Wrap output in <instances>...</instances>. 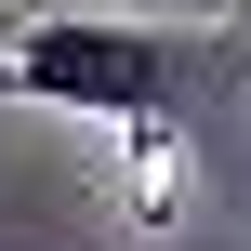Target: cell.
Returning a JSON list of instances; mask_svg holds the SVG:
<instances>
[{
  "instance_id": "cell-2",
  "label": "cell",
  "mask_w": 251,
  "mask_h": 251,
  "mask_svg": "<svg viewBox=\"0 0 251 251\" xmlns=\"http://www.w3.org/2000/svg\"><path fill=\"white\" fill-rule=\"evenodd\" d=\"M0 106H26V79H13V40H0Z\"/></svg>"
},
{
  "instance_id": "cell-1",
  "label": "cell",
  "mask_w": 251,
  "mask_h": 251,
  "mask_svg": "<svg viewBox=\"0 0 251 251\" xmlns=\"http://www.w3.org/2000/svg\"><path fill=\"white\" fill-rule=\"evenodd\" d=\"M13 79L26 106H66V119H185V93L212 79L185 26H146V13H26L13 26Z\"/></svg>"
},
{
  "instance_id": "cell-3",
  "label": "cell",
  "mask_w": 251,
  "mask_h": 251,
  "mask_svg": "<svg viewBox=\"0 0 251 251\" xmlns=\"http://www.w3.org/2000/svg\"><path fill=\"white\" fill-rule=\"evenodd\" d=\"M238 26H251V0H238Z\"/></svg>"
}]
</instances>
